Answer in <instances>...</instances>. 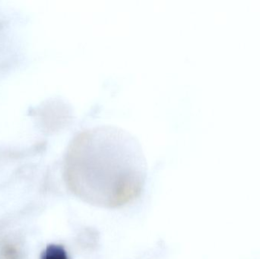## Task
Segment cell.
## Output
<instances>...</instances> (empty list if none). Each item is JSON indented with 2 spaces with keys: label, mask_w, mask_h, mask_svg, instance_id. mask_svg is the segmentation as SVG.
Masks as SVG:
<instances>
[{
  "label": "cell",
  "mask_w": 260,
  "mask_h": 259,
  "mask_svg": "<svg viewBox=\"0 0 260 259\" xmlns=\"http://www.w3.org/2000/svg\"><path fill=\"white\" fill-rule=\"evenodd\" d=\"M44 259H69L67 252L60 246H50L44 255Z\"/></svg>",
  "instance_id": "7a4b0ae2"
},
{
  "label": "cell",
  "mask_w": 260,
  "mask_h": 259,
  "mask_svg": "<svg viewBox=\"0 0 260 259\" xmlns=\"http://www.w3.org/2000/svg\"><path fill=\"white\" fill-rule=\"evenodd\" d=\"M65 167L75 194L105 208L122 206L137 198L146 177L140 142L116 125L98 124L79 130L67 149Z\"/></svg>",
  "instance_id": "6da1fadb"
}]
</instances>
